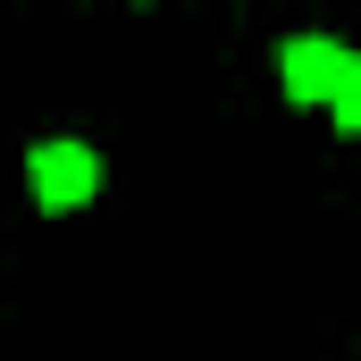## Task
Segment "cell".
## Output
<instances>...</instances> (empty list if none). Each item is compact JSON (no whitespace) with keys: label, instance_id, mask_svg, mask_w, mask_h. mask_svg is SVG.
I'll return each mask as SVG.
<instances>
[{"label":"cell","instance_id":"obj_1","mask_svg":"<svg viewBox=\"0 0 361 361\" xmlns=\"http://www.w3.org/2000/svg\"><path fill=\"white\" fill-rule=\"evenodd\" d=\"M101 193V152L92 143H42L34 152V202L42 210H85Z\"/></svg>","mask_w":361,"mask_h":361},{"label":"cell","instance_id":"obj_2","mask_svg":"<svg viewBox=\"0 0 361 361\" xmlns=\"http://www.w3.org/2000/svg\"><path fill=\"white\" fill-rule=\"evenodd\" d=\"M277 68H286V92H294V101H328L361 59L336 42V34H294V42L277 51Z\"/></svg>","mask_w":361,"mask_h":361}]
</instances>
